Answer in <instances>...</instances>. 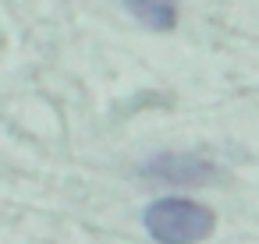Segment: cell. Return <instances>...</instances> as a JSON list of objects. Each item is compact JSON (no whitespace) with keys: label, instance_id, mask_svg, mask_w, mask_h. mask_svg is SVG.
<instances>
[{"label":"cell","instance_id":"6da1fadb","mask_svg":"<svg viewBox=\"0 0 259 244\" xmlns=\"http://www.w3.org/2000/svg\"><path fill=\"white\" fill-rule=\"evenodd\" d=\"M142 223L160 244H199L217 226L213 212L192 198H160L142 212Z\"/></svg>","mask_w":259,"mask_h":244},{"label":"cell","instance_id":"3957f363","mask_svg":"<svg viewBox=\"0 0 259 244\" xmlns=\"http://www.w3.org/2000/svg\"><path fill=\"white\" fill-rule=\"evenodd\" d=\"M124 8L153 32H170L178 25V0H124Z\"/></svg>","mask_w":259,"mask_h":244},{"label":"cell","instance_id":"7a4b0ae2","mask_svg":"<svg viewBox=\"0 0 259 244\" xmlns=\"http://www.w3.org/2000/svg\"><path fill=\"white\" fill-rule=\"evenodd\" d=\"M142 173L153 180H163V184H178V188H202L220 177V170L209 159H199L188 152H163V156L142 163Z\"/></svg>","mask_w":259,"mask_h":244}]
</instances>
